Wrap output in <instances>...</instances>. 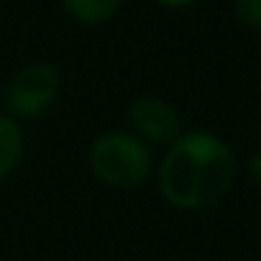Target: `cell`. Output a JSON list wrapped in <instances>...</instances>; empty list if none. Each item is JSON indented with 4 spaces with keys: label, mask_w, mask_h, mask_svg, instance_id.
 <instances>
[{
    "label": "cell",
    "mask_w": 261,
    "mask_h": 261,
    "mask_svg": "<svg viewBox=\"0 0 261 261\" xmlns=\"http://www.w3.org/2000/svg\"><path fill=\"white\" fill-rule=\"evenodd\" d=\"M238 174V159L225 139L213 130H182L164 149L156 167L162 200L182 213L207 210L220 202Z\"/></svg>",
    "instance_id": "1"
},
{
    "label": "cell",
    "mask_w": 261,
    "mask_h": 261,
    "mask_svg": "<svg viewBox=\"0 0 261 261\" xmlns=\"http://www.w3.org/2000/svg\"><path fill=\"white\" fill-rule=\"evenodd\" d=\"M87 169L110 190H136L154 174V149L128 128H113L92 139Z\"/></svg>",
    "instance_id": "2"
},
{
    "label": "cell",
    "mask_w": 261,
    "mask_h": 261,
    "mask_svg": "<svg viewBox=\"0 0 261 261\" xmlns=\"http://www.w3.org/2000/svg\"><path fill=\"white\" fill-rule=\"evenodd\" d=\"M62 92V72L51 62H29L18 67L0 92L3 113L16 120L41 118Z\"/></svg>",
    "instance_id": "3"
},
{
    "label": "cell",
    "mask_w": 261,
    "mask_h": 261,
    "mask_svg": "<svg viewBox=\"0 0 261 261\" xmlns=\"http://www.w3.org/2000/svg\"><path fill=\"white\" fill-rule=\"evenodd\" d=\"M125 123L128 130L136 134L141 141H146L151 149L162 146L167 149L179 134H182V118L177 108L159 97V95H136L125 108Z\"/></svg>",
    "instance_id": "4"
},
{
    "label": "cell",
    "mask_w": 261,
    "mask_h": 261,
    "mask_svg": "<svg viewBox=\"0 0 261 261\" xmlns=\"http://www.w3.org/2000/svg\"><path fill=\"white\" fill-rule=\"evenodd\" d=\"M26 154V134L21 120L0 110V182L8 179L23 162Z\"/></svg>",
    "instance_id": "5"
},
{
    "label": "cell",
    "mask_w": 261,
    "mask_h": 261,
    "mask_svg": "<svg viewBox=\"0 0 261 261\" xmlns=\"http://www.w3.org/2000/svg\"><path fill=\"white\" fill-rule=\"evenodd\" d=\"M62 8L80 26H105L120 13L123 0H62Z\"/></svg>",
    "instance_id": "6"
},
{
    "label": "cell",
    "mask_w": 261,
    "mask_h": 261,
    "mask_svg": "<svg viewBox=\"0 0 261 261\" xmlns=\"http://www.w3.org/2000/svg\"><path fill=\"white\" fill-rule=\"evenodd\" d=\"M233 13L241 26L261 31V0H233Z\"/></svg>",
    "instance_id": "7"
},
{
    "label": "cell",
    "mask_w": 261,
    "mask_h": 261,
    "mask_svg": "<svg viewBox=\"0 0 261 261\" xmlns=\"http://www.w3.org/2000/svg\"><path fill=\"white\" fill-rule=\"evenodd\" d=\"M246 174H248L251 185H253L256 190H261V151H256V154L248 156V162H246Z\"/></svg>",
    "instance_id": "8"
},
{
    "label": "cell",
    "mask_w": 261,
    "mask_h": 261,
    "mask_svg": "<svg viewBox=\"0 0 261 261\" xmlns=\"http://www.w3.org/2000/svg\"><path fill=\"white\" fill-rule=\"evenodd\" d=\"M154 3L167 11H185V8H192L195 3H200V0H154Z\"/></svg>",
    "instance_id": "9"
}]
</instances>
